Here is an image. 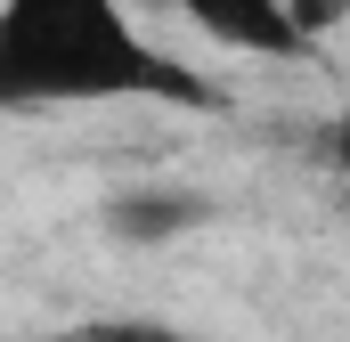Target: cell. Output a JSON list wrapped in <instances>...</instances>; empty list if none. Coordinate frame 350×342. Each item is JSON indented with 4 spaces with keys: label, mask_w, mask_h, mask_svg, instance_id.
Instances as JSON below:
<instances>
[{
    "label": "cell",
    "mask_w": 350,
    "mask_h": 342,
    "mask_svg": "<svg viewBox=\"0 0 350 342\" xmlns=\"http://www.w3.org/2000/svg\"><path fill=\"white\" fill-rule=\"evenodd\" d=\"M196 106L220 114L228 98L204 82L187 57L147 41L122 0H0V106L41 114V106Z\"/></svg>",
    "instance_id": "6da1fadb"
},
{
    "label": "cell",
    "mask_w": 350,
    "mask_h": 342,
    "mask_svg": "<svg viewBox=\"0 0 350 342\" xmlns=\"http://www.w3.org/2000/svg\"><path fill=\"white\" fill-rule=\"evenodd\" d=\"M179 16H187L204 41L237 49V57H269V66L318 57V49L301 41V25H293V0H179Z\"/></svg>",
    "instance_id": "7a4b0ae2"
},
{
    "label": "cell",
    "mask_w": 350,
    "mask_h": 342,
    "mask_svg": "<svg viewBox=\"0 0 350 342\" xmlns=\"http://www.w3.org/2000/svg\"><path fill=\"white\" fill-rule=\"evenodd\" d=\"M204 220H212V204L187 187H131L106 204V237H122V245H172V237H196Z\"/></svg>",
    "instance_id": "3957f363"
},
{
    "label": "cell",
    "mask_w": 350,
    "mask_h": 342,
    "mask_svg": "<svg viewBox=\"0 0 350 342\" xmlns=\"http://www.w3.org/2000/svg\"><path fill=\"white\" fill-rule=\"evenodd\" d=\"M66 342H187V334L179 326H155V318H90Z\"/></svg>",
    "instance_id": "277c9868"
},
{
    "label": "cell",
    "mask_w": 350,
    "mask_h": 342,
    "mask_svg": "<svg viewBox=\"0 0 350 342\" xmlns=\"http://www.w3.org/2000/svg\"><path fill=\"white\" fill-rule=\"evenodd\" d=\"M293 25H301L310 49H326V41L350 25V0H293Z\"/></svg>",
    "instance_id": "5b68a950"
},
{
    "label": "cell",
    "mask_w": 350,
    "mask_h": 342,
    "mask_svg": "<svg viewBox=\"0 0 350 342\" xmlns=\"http://www.w3.org/2000/svg\"><path fill=\"white\" fill-rule=\"evenodd\" d=\"M310 147H318V163L334 171V179H350V106L318 122V139H310Z\"/></svg>",
    "instance_id": "8992f818"
}]
</instances>
